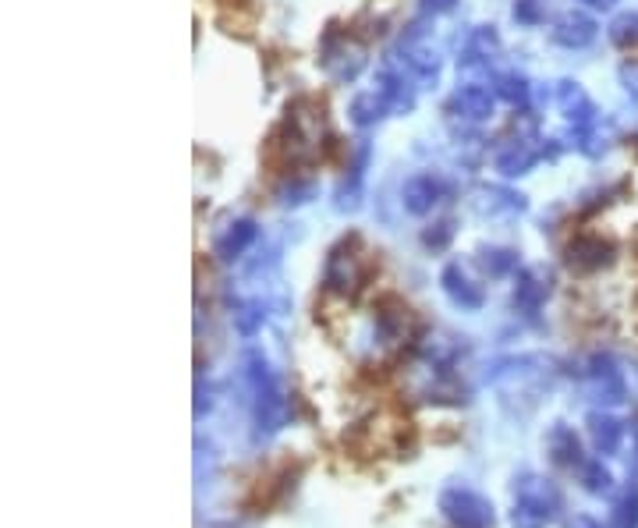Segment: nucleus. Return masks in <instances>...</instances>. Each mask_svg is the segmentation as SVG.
<instances>
[{
    "label": "nucleus",
    "mask_w": 638,
    "mask_h": 528,
    "mask_svg": "<svg viewBox=\"0 0 638 528\" xmlns=\"http://www.w3.org/2000/svg\"><path fill=\"white\" fill-rule=\"evenodd\" d=\"M245 386H248V405H253L256 437H273L288 426V397L280 391L277 372L259 351L245 355Z\"/></svg>",
    "instance_id": "f257e3e1"
},
{
    "label": "nucleus",
    "mask_w": 638,
    "mask_h": 528,
    "mask_svg": "<svg viewBox=\"0 0 638 528\" xmlns=\"http://www.w3.org/2000/svg\"><path fill=\"white\" fill-rule=\"evenodd\" d=\"M560 496L557 490L539 475H525L518 479V496H515V510H511V525L515 528H547L557 518Z\"/></svg>",
    "instance_id": "f03ea898"
},
{
    "label": "nucleus",
    "mask_w": 638,
    "mask_h": 528,
    "mask_svg": "<svg viewBox=\"0 0 638 528\" xmlns=\"http://www.w3.org/2000/svg\"><path fill=\"white\" fill-rule=\"evenodd\" d=\"M359 248V238H345L340 245L331 248V256H326V270H323V281L331 291L337 294H355L369 277V267L366 259L355 252Z\"/></svg>",
    "instance_id": "7ed1b4c3"
},
{
    "label": "nucleus",
    "mask_w": 638,
    "mask_h": 528,
    "mask_svg": "<svg viewBox=\"0 0 638 528\" xmlns=\"http://www.w3.org/2000/svg\"><path fill=\"white\" fill-rule=\"evenodd\" d=\"M440 510L455 528H493V504L469 486H450L440 493Z\"/></svg>",
    "instance_id": "20e7f679"
},
{
    "label": "nucleus",
    "mask_w": 638,
    "mask_h": 528,
    "mask_svg": "<svg viewBox=\"0 0 638 528\" xmlns=\"http://www.w3.org/2000/svg\"><path fill=\"white\" fill-rule=\"evenodd\" d=\"M582 380H585L589 397L600 401V405H620L625 394H628L625 377H620V369H617V362L611 359V355H593V359L585 362Z\"/></svg>",
    "instance_id": "39448f33"
},
{
    "label": "nucleus",
    "mask_w": 638,
    "mask_h": 528,
    "mask_svg": "<svg viewBox=\"0 0 638 528\" xmlns=\"http://www.w3.org/2000/svg\"><path fill=\"white\" fill-rule=\"evenodd\" d=\"M611 259H614V245L603 241L600 235H582V238H574L568 245V267L579 270V273L603 270Z\"/></svg>",
    "instance_id": "423d86ee"
},
{
    "label": "nucleus",
    "mask_w": 638,
    "mask_h": 528,
    "mask_svg": "<svg viewBox=\"0 0 638 528\" xmlns=\"http://www.w3.org/2000/svg\"><path fill=\"white\" fill-rule=\"evenodd\" d=\"M596 33H600L596 22L582 11H568L553 22V43L568 46V50H582V46L596 40Z\"/></svg>",
    "instance_id": "0eeeda50"
},
{
    "label": "nucleus",
    "mask_w": 638,
    "mask_h": 528,
    "mask_svg": "<svg viewBox=\"0 0 638 528\" xmlns=\"http://www.w3.org/2000/svg\"><path fill=\"white\" fill-rule=\"evenodd\" d=\"M585 429H589V440L596 447V454H617L620 440H625V426H620V418H614L611 412H589Z\"/></svg>",
    "instance_id": "6e6552de"
},
{
    "label": "nucleus",
    "mask_w": 638,
    "mask_h": 528,
    "mask_svg": "<svg viewBox=\"0 0 638 528\" xmlns=\"http://www.w3.org/2000/svg\"><path fill=\"white\" fill-rule=\"evenodd\" d=\"M440 288L450 302H455L458 308H482V302H486V294H482L479 284H472L469 277H464V270L458 267V262H450V267H444L440 273Z\"/></svg>",
    "instance_id": "1a4fd4ad"
},
{
    "label": "nucleus",
    "mask_w": 638,
    "mask_h": 528,
    "mask_svg": "<svg viewBox=\"0 0 638 528\" xmlns=\"http://www.w3.org/2000/svg\"><path fill=\"white\" fill-rule=\"evenodd\" d=\"M323 68L334 75V79H355L359 75V68H362V54L355 50V46H348V40L345 43H337V36L331 33L326 36V43H323Z\"/></svg>",
    "instance_id": "9d476101"
},
{
    "label": "nucleus",
    "mask_w": 638,
    "mask_h": 528,
    "mask_svg": "<svg viewBox=\"0 0 638 528\" xmlns=\"http://www.w3.org/2000/svg\"><path fill=\"white\" fill-rule=\"evenodd\" d=\"M557 103H560V111L574 121V128H593V124L600 121L593 100L585 97L579 82H560L557 86Z\"/></svg>",
    "instance_id": "9b49d317"
},
{
    "label": "nucleus",
    "mask_w": 638,
    "mask_h": 528,
    "mask_svg": "<svg viewBox=\"0 0 638 528\" xmlns=\"http://www.w3.org/2000/svg\"><path fill=\"white\" fill-rule=\"evenodd\" d=\"M547 447H550V461L557 464V469H582V464H585V458H582V440L574 437V429L564 426V423H557L550 429Z\"/></svg>",
    "instance_id": "f8f14e48"
},
{
    "label": "nucleus",
    "mask_w": 638,
    "mask_h": 528,
    "mask_svg": "<svg viewBox=\"0 0 638 528\" xmlns=\"http://www.w3.org/2000/svg\"><path fill=\"white\" fill-rule=\"evenodd\" d=\"M547 294H550V277L542 270H525L515 284V308L525 316H533L542 308V302H547Z\"/></svg>",
    "instance_id": "ddd939ff"
},
{
    "label": "nucleus",
    "mask_w": 638,
    "mask_h": 528,
    "mask_svg": "<svg viewBox=\"0 0 638 528\" xmlns=\"http://www.w3.org/2000/svg\"><path fill=\"white\" fill-rule=\"evenodd\" d=\"M377 326H380V334L387 340H404L412 334V326H415V316H412V308L398 302V299H383L380 308H377Z\"/></svg>",
    "instance_id": "4468645a"
},
{
    "label": "nucleus",
    "mask_w": 638,
    "mask_h": 528,
    "mask_svg": "<svg viewBox=\"0 0 638 528\" xmlns=\"http://www.w3.org/2000/svg\"><path fill=\"white\" fill-rule=\"evenodd\" d=\"M256 238H259V227H256L253 221H235V224H227V227L221 231V235H216L213 252L221 256L224 262H231V259H238Z\"/></svg>",
    "instance_id": "2eb2a0df"
},
{
    "label": "nucleus",
    "mask_w": 638,
    "mask_h": 528,
    "mask_svg": "<svg viewBox=\"0 0 638 528\" xmlns=\"http://www.w3.org/2000/svg\"><path fill=\"white\" fill-rule=\"evenodd\" d=\"M539 157H542V149L536 143L518 138V143H507L501 153H496V170H501L504 178H518V175H525V170H533V164Z\"/></svg>",
    "instance_id": "dca6fc26"
},
{
    "label": "nucleus",
    "mask_w": 638,
    "mask_h": 528,
    "mask_svg": "<svg viewBox=\"0 0 638 528\" xmlns=\"http://www.w3.org/2000/svg\"><path fill=\"white\" fill-rule=\"evenodd\" d=\"M440 181L433 178V175H415L408 184H404V210L415 213V216H423L429 213L433 206L440 203Z\"/></svg>",
    "instance_id": "f3484780"
},
{
    "label": "nucleus",
    "mask_w": 638,
    "mask_h": 528,
    "mask_svg": "<svg viewBox=\"0 0 638 528\" xmlns=\"http://www.w3.org/2000/svg\"><path fill=\"white\" fill-rule=\"evenodd\" d=\"M493 100H496V92L490 86H461L458 97H455V106L464 117L482 121V117L493 114Z\"/></svg>",
    "instance_id": "a211bd4d"
},
{
    "label": "nucleus",
    "mask_w": 638,
    "mask_h": 528,
    "mask_svg": "<svg viewBox=\"0 0 638 528\" xmlns=\"http://www.w3.org/2000/svg\"><path fill=\"white\" fill-rule=\"evenodd\" d=\"M496 50H501V40H496V33L490 25H482L475 29V33L469 36V43H464V57H461V65L464 68H472V65H486V60L496 57Z\"/></svg>",
    "instance_id": "6ab92c4d"
},
{
    "label": "nucleus",
    "mask_w": 638,
    "mask_h": 528,
    "mask_svg": "<svg viewBox=\"0 0 638 528\" xmlns=\"http://www.w3.org/2000/svg\"><path fill=\"white\" fill-rule=\"evenodd\" d=\"M380 97L387 100V106H394V111H412V103H415L404 71H383L380 75Z\"/></svg>",
    "instance_id": "aec40b11"
},
{
    "label": "nucleus",
    "mask_w": 638,
    "mask_h": 528,
    "mask_svg": "<svg viewBox=\"0 0 638 528\" xmlns=\"http://www.w3.org/2000/svg\"><path fill=\"white\" fill-rule=\"evenodd\" d=\"M387 111H391V106H387L380 92H362V97L351 100V121L359 124V128H372Z\"/></svg>",
    "instance_id": "412c9836"
},
{
    "label": "nucleus",
    "mask_w": 638,
    "mask_h": 528,
    "mask_svg": "<svg viewBox=\"0 0 638 528\" xmlns=\"http://www.w3.org/2000/svg\"><path fill=\"white\" fill-rule=\"evenodd\" d=\"M579 479H582V486L593 493V496H606L614 490V475L611 469L603 464V458H593V461H585L582 469H579Z\"/></svg>",
    "instance_id": "4be33fe9"
},
{
    "label": "nucleus",
    "mask_w": 638,
    "mask_h": 528,
    "mask_svg": "<svg viewBox=\"0 0 638 528\" xmlns=\"http://www.w3.org/2000/svg\"><path fill=\"white\" fill-rule=\"evenodd\" d=\"M611 528H638V483L628 486V490L614 501Z\"/></svg>",
    "instance_id": "5701e85b"
},
{
    "label": "nucleus",
    "mask_w": 638,
    "mask_h": 528,
    "mask_svg": "<svg viewBox=\"0 0 638 528\" xmlns=\"http://www.w3.org/2000/svg\"><path fill=\"white\" fill-rule=\"evenodd\" d=\"M479 262L490 277H507L518 270V252L515 248H482Z\"/></svg>",
    "instance_id": "b1692460"
},
{
    "label": "nucleus",
    "mask_w": 638,
    "mask_h": 528,
    "mask_svg": "<svg viewBox=\"0 0 638 528\" xmlns=\"http://www.w3.org/2000/svg\"><path fill=\"white\" fill-rule=\"evenodd\" d=\"M479 199H482L479 203L482 213H515L525 206V199L518 192H507V189H482Z\"/></svg>",
    "instance_id": "393cba45"
},
{
    "label": "nucleus",
    "mask_w": 638,
    "mask_h": 528,
    "mask_svg": "<svg viewBox=\"0 0 638 528\" xmlns=\"http://www.w3.org/2000/svg\"><path fill=\"white\" fill-rule=\"evenodd\" d=\"M493 92L504 103H511V106H525L528 103V79H525V75H515V71L501 75V79H496V86H493Z\"/></svg>",
    "instance_id": "a878e982"
},
{
    "label": "nucleus",
    "mask_w": 638,
    "mask_h": 528,
    "mask_svg": "<svg viewBox=\"0 0 638 528\" xmlns=\"http://www.w3.org/2000/svg\"><path fill=\"white\" fill-rule=\"evenodd\" d=\"M611 40L617 46H638V14H617V19L611 22Z\"/></svg>",
    "instance_id": "bb28decb"
},
{
    "label": "nucleus",
    "mask_w": 638,
    "mask_h": 528,
    "mask_svg": "<svg viewBox=\"0 0 638 528\" xmlns=\"http://www.w3.org/2000/svg\"><path fill=\"white\" fill-rule=\"evenodd\" d=\"M262 319H267V313H262V302H248V305H242L238 313H235V323H238V330L245 337H253L262 326Z\"/></svg>",
    "instance_id": "cd10ccee"
},
{
    "label": "nucleus",
    "mask_w": 638,
    "mask_h": 528,
    "mask_svg": "<svg viewBox=\"0 0 638 528\" xmlns=\"http://www.w3.org/2000/svg\"><path fill=\"white\" fill-rule=\"evenodd\" d=\"M450 235H455V227H450V224H437V231H426V245L429 248H444L447 241H450Z\"/></svg>",
    "instance_id": "c85d7f7f"
},
{
    "label": "nucleus",
    "mask_w": 638,
    "mask_h": 528,
    "mask_svg": "<svg viewBox=\"0 0 638 528\" xmlns=\"http://www.w3.org/2000/svg\"><path fill=\"white\" fill-rule=\"evenodd\" d=\"M309 195H313V184H309V181H305V184H288V189H284V203H288V206H291V203L299 206V203H305Z\"/></svg>",
    "instance_id": "c756f323"
},
{
    "label": "nucleus",
    "mask_w": 638,
    "mask_h": 528,
    "mask_svg": "<svg viewBox=\"0 0 638 528\" xmlns=\"http://www.w3.org/2000/svg\"><path fill=\"white\" fill-rule=\"evenodd\" d=\"M515 19L518 22H539V4H536V0H518V4H515Z\"/></svg>",
    "instance_id": "7c9ffc66"
},
{
    "label": "nucleus",
    "mask_w": 638,
    "mask_h": 528,
    "mask_svg": "<svg viewBox=\"0 0 638 528\" xmlns=\"http://www.w3.org/2000/svg\"><path fill=\"white\" fill-rule=\"evenodd\" d=\"M455 8H458V0H423V11H429V14H447Z\"/></svg>",
    "instance_id": "2f4dec72"
},
{
    "label": "nucleus",
    "mask_w": 638,
    "mask_h": 528,
    "mask_svg": "<svg viewBox=\"0 0 638 528\" xmlns=\"http://www.w3.org/2000/svg\"><path fill=\"white\" fill-rule=\"evenodd\" d=\"M625 89H628V97H631V103H638V68H625Z\"/></svg>",
    "instance_id": "473e14b6"
},
{
    "label": "nucleus",
    "mask_w": 638,
    "mask_h": 528,
    "mask_svg": "<svg viewBox=\"0 0 638 528\" xmlns=\"http://www.w3.org/2000/svg\"><path fill=\"white\" fill-rule=\"evenodd\" d=\"M568 528H603V525H600L596 518H589V515H579V518H574Z\"/></svg>",
    "instance_id": "72a5a7b5"
},
{
    "label": "nucleus",
    "mask_w": 638,
    "mask_h": 528,
    "mask_svg": "<svg viewBox=\"0 0 638 528\" xmlns=\"http://www.w3.org/2000/svg\"><path fill=\"white\" fill-rule=\"evenodd\" d=\"M582 4H589V8H600V11H606V8H614L617 0H582Z\"/></svg>",
    "instance_id": "f704fd0d"
},
{
    "label": "nucleus",
    "mask_w": 638,
    "mask_h": 528,
    "mask_svg": "<svg viewBox=\"0 0 638 528\" xmlns=\"http://www.w3.org/2000/svg\"><path fill=\"white\" fill-rule=\"evenodd\" d=\"M631 440H635V469H638V423H631Z\"/></svg>",
    "instance_id": "c9c22d12"
}]
</instances>
